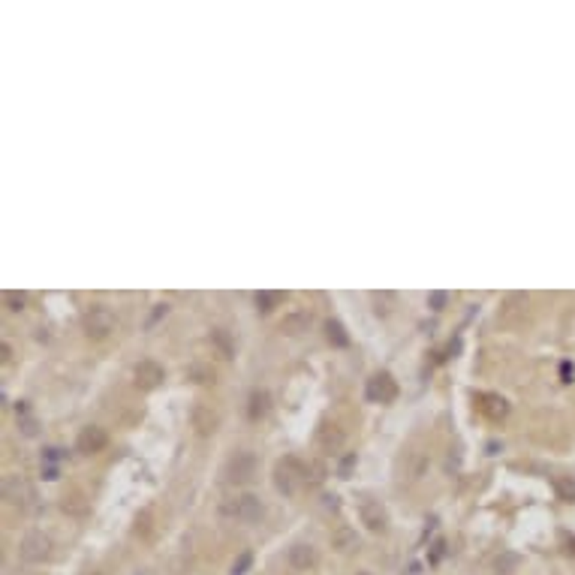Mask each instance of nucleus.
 Listing matches in <instances>:
<instances>
[{"label": "nucleus", "instance_id": "obj_20", "mask_svg": "<svg viewBox=\"0 0 575 575\" xmlns=\"http://www.w3.org/2000/svg\"><path fill=\"white\" fill-rule=\"evenodd\" d=\"M211 341H214L217 350H220L223 359H232V355H235V341H232V334L226 332V328H214V332H211Z\"/></svg>", "mask_w": 575, "mask_h": 575}, {"label": "nucleus", "instance_id": "obj_24", "mask_svg": "<svg viewBox=\"0 0 575 575\" xmlns=\"http://www.w3.org/2000/svg\"><path fill=\"white\" fill-rule=\"evenodd\" d=\"M280 301V292H257V310L259 314H271Z\"/></svg>", "mask_w": 575, "mask_h": 575}, {"label": "nucleus", "instance_id": "obj_22", "mask_svg": "<svg viewBox=\"0 0 575 575\" xmlns=\"http://www.w3.org/2000/svg\"><path fill=\"white\" fill-rule=\"evenodd\" d=\"M60 509L67 515H85L88 512V500L81 497V494H63V500H60Z\"/></svg>", "mask_w": 575, "mask_h": 575}, {"label": "nucleus", "instance_id": "obj_7", "mask_svg": "<svg viewBox=\"0 0 575 575\" xmlns=\"http://www.w3.org/2000/svg\"><path fill=\"white\" fill-rule=\"evenodd\" d=\"M359 515H362V524L368 527L371 533H386L389 531V512H386V506L380 503V500H362V506H359Z\"/></svg>", "mask_w": 575, "mask_h": 575}, {"label": "nucleus", "instance_id": "obj_27", "mask_svg": "<svg viewBox=\"0 0 575 575\" xmlns=\"http://www.w3.org/2000/svg\"><path fill=\"white\" fill-rule=\"evenodd\" d=\"M3 301H6V307L13 310V314H18V310H24V305H27L24 292H6V295H3Z\"/></svg>", "mask_w": 575, "mask_h": 575}, {"label": "nucleus", "instance_id": "obj_16", "mask_svg": "<svg viewBox=\"0 0 575 575\" xmlns=\"http://www.w3.org/2000/svg\"><path fill=\"white\" fill-rule=\"evenodd\" d=\"M482 413H485L488 419H503L509 413V404H506V398H500V395H485L482 398Z\"/></svg>", "mask_w": 575, "mask_h": 575}, {"label": "nucleus", "instance_id": "obj_18", "mask_svg": "<svg viewBox=\"0 0 575 575\" xmlns=\"http://www.w3.org/2000/svg\"><path fill=\"white\" fill-rule=\"evenodd\" d=\"M518 567H521V558L515 551H500L494 558V572L497 575H512Z\"/></svg>", "mask_w": 575, "mask_h": 575}, {"label": "nucleus", "instance_id": "obj_17", "mask_svg": "<svg viewBox=\"0 0 575 575\" xmlns=\"http://www.w3.org/2000/svg\"><path fill=\"white\" fill-rule=\"evenodd\" d=\"M325 337L332 346H337V350H346V346H350V334H346V328L337 323V319H328L325 323Z\"/></svg>", "mask_w": 575, "mask_h": 575}, {"label": "nucleus", "instance_id": "obj_30", "mask_svg": "<svg viewBox=\"0 0 575 575\" xmlns=\"http://www.w3.org/2000/svg\"><path fill=\"white\" fill-rule=\"evenodd\" d=\"M190 373H193V380H196V382H214V371H208V368H199V364H196V368L190 371Z\"/></svg>", "mask_w": 575, "mask_h": 575}, {"label": "nucleus", "instance_id": "obj_9", "mask_svg": "<svg viewBox=\"0 0 575 575\" xmlns=\"http://www.w3.org/2000/svg\"><path fill=\"white\" fill-rule=\"evenodd\" d=\"M286 560H289V567H292V569L307 572V569H314L316 563H319V551H316L310 542H295V545L289 549Z\"/></svg>", "mask_w": 575, "mask_h": 575}, {"label": "nucleus", "instance_id": "obj_11", "mask_svg": "<svg viewBox=\"0 0 575 575\" xmlns=\"http://www.w3.org/2000/svg\"><path fill=\"white\" fill-rule=\"evenodd\" d=\"M343 440H346V434H343V428H341V425H334V422H323V425H319L316 443H319V449H323V452H328V455L341 452Z\"/></svg>", "mask_w": 575, "mask_h": 575}, {"label": "nucleus", "instance_id": "obj_34", "mask_svg": "<svg viewBox=\"0 0 575 575\" xmlns=\"http://www.w3.org/2000/svg\"><path fill=\"white\" fill-rule=\"evenodd\" d=\"M45 458H49V461H60L63 455H60V449H49V452H45Z\"/></svg>", "mask_w": 575, "mask_h": 575}, {"label": "nucleus", "instance_id": "obj_6", "mask_svg": "<svg viewBox=\"0 0 575 575\" xmlns=\"http://www.w3.org/2000/svg\"><path fill=\"white\" fill-rule=\"evenodd\" d=\"M364 395H368L371 404H391L398 398V380L389 371L373 373L368 380V386H364Z\"/></svg>", "mask_w": 575, "mask_h": 575}, {"label": "nucleus", "instance_id": "obj_3", "mask_svg": "<svg viewBox=\"0 0 575 575\" xmlns=\"http://www.w3.org/2000/svg\"><path fill=\"white\" fill-rule=\"evenodd\" d=\"M257 467H259L257 455L241 449V452L229 455V461L223 464V482H229V485H248V482L257 476Z\"/></svg>", "mask_w": 575, "mask_h": 575}, {"label": "nucleus", "instance_id": "obj_5", "mask_svg": "<svg viewBox=\"0 0 575 575\" xmlns=\"http://www.w3.org/2000/svg\"><path fill=\"white\" fill-rule=\"evenodd\" d=\"M18 554H22L24 563H45L51 558V536L42 531L24 533L22 542H18Z\"/></svg>", "mask_w": 575, "mask_h": 575}, {"label": "nucleus", "instance_id": "obj_10", "mask_svg": "<svg viewBox=\"0 0 575 575\" xmlns=\"http://www.w3.org/2000/svg\"><path fill=\"white\" fill-rule=\"evenodd\" d=\"M133 377H136V386L139 389H145V391H154L163 382V368L157 362H151V359H145V362H139L136 364V371H133Z\"/></svg>", "mask_w": 575, "mask_h": 575}, {"label": "nucleus", "instance_id": "obj_19", "mask_svg": "<svg viewBox=\"0 0 575 575\" xmlns=\"http://www.w3.org/2000/svg\"><path fill=\"white\" fill-rule=\"evenodd\" d=\"M268 413V395L266 391H250V400H248V416L253 419V422H257V419H262Z\"/></svg>", "mask_w": 575, "mask_h": 575}, {"label": "nucleus", "instance_id": "obj_21", "mask_svg": "<svg viewBox=\"0 0 575 575\" xmlns=\"http://www.w3.org/2000/svg\"><path fill=\"white\" fill-rule=\"evenodd\" d=\"M371 301H373V310H377L380 316H389L391 310H395V292H373L371 295Z\"/></svg>", "mask_w": 575, "mask_h": 575}, {"label": "nucleus", "instance_id": "obj_26", "mask_svg": "<svg viewBox=\"0 0 575 575\" xmlns=\"http://www.w3.org/2000/svg\"><path fill=\"white\" fill-rule=\"evenodd\" d=\"M133 531H136V536H148L151 533V512H148V509H142V512L136 515V527H133Z\"/></svg>", "mask_w": 575, "mask_h": 575}, {"label": "nucleus", "instance_id": "obj_29", "mask_svg": "<svg viewBox=\"0 0 575 575\" xmlns=\"http://www.w3.org/2000/svg\"><path fill=\"white\" fill-rule=\"evenodd\" d=\"M18 428H22V434H24V437H36V431H40V425H36V419H33V416H22Z\"/></svg>", "mask_w": 575, "mask_h": 575}, {"label": "nucleus", "instance_id": "obj_23", "mask_svg": "<svg viewBox=\"0 0 575 575\" xmlns=\"http://www.w3.org/2000/svg\"><path fill=\"white\" fill-rule=\"evenodd\" d=\"M554 491H558V497L560 500H575V479L572 476H558L554 479Z\"/></svg>", "mask_w": 575, "mask_h": 575}, {"label": "nucleus", "instance_id": "obj_14", "mask_svg": "<svg viewBox=\"0 0 575 575\" xmlns=\"http://www.w3.org/2000/svg\"><path fill=\"white\" fill-rule=\"evenodd\" d=\"M193 428H196V434H214L217 431V413L208 404H196L193 407Z\"/></svg>", "mask_w": 575, "mask_h": 575}, {"label": "nucleus", "instance_id": "obj_4", "mask_svg": "<svg viewBox=\"0 0 575 575\" xmlns=\"http://www.w3.org/2000/svg\"><path fill=\"white\" fill-rule=\"evenodd\" d=\"M81 328H85V334L90 341H103L115 332V314L103 305H94L85 310V316H81Z\"/></svg>", "mask_w": 575, "mask_h": 575}, {"label": "nucleus", "instance_id": "obj_13", "mask_svg": "<svg viewBox=\"0 0 575 575\" xmlns=\"http://www.w3.org/2000/svg\"><path fill=\"white\" fill-rule=\"evenodd\" d=\"M310 323H314V316H310V310L305 307H295V310H289V314L280 319V332H284L286 337H298V334H305Z\"/></svg>", "mask_w": 575, "mask_h": 575}, {"label": "nucleus", "instance_id": "obj_2", "mask_svg": "<svg viewBox=\"0 0 575 575\" xmlns=\"http://www.w3.org/2000/svg\"><path fill=\"white\" fill-rule=\"evenodd\" d=\"M220 515L223 518H235V521H244V524H253L266 515V506H262L259 494H241V497H232V500H223L220 503Z\"/></svg>", "mask_w": 575, "mask_h": 575}, {"label": "nucleus", "instance_id": "obj_32", "mask_svg": "<svg viewBox=\"0 0 575 575\" xmlns=\"http://www.w3.org/2000/svg\"><path fill=\"white\" fill-rule=\"evenodd\" d=\"M166 314H169V305H157V307H154V314H151V319H148V328H151L154 323H157V319L166 316Z\"/></svg>", "mask_w": 575, "mask_h": 575}, {"label": "nucleus", "instance_id": "obj_8", "mask_svg": "<svg viewBox=\"0 0 575 575\" xmlns=\"http://www.w3.org/2000/svg\"><path fill=\"white\" fill-rule=\"evenodd\" d=\"M106 443H108L106 428L88 425V428H81L79 437H76V452H81V455H97V452L106 449Z\"/></svg>", "mask_w": 575, "mask_h": 575}, {"label": "nucleus", "instance_id": "obj_25", "mask_svg": "<svg viewBox=\"0 0 575 575\" xmlns=\"http://www.w3.org/2000/svg\"><path fill=\"white\" fill-rule=\"evenodd\" d=\"M250 563H253V554H250V551H241L238 558H235V563H232L229 575H244V572L250 569Z\"/></svg>", "mask_w": 575, "mask_h": 575}, {"label": "nucleus", "instance_id": "obj_1", "mask_svg": "<svg viewBox=\"0 0 575 575\" xmlns=\"http://www.w3.org/2000/svg\"><path fill=\"white\" fill-rule=\"evenodd\" d=\"M301 482H307V464L298 461L295 455H286L284 461H277L275 467V488L280 494L292 497L301 488Z\"/></svg>", "mask_w": 575, "mask_h": 575}, {"label": "nucleus", "instance_id": "obj_12", "mask_svg": "<svg viewBox=\"0 0 575 575\" xmlns=\"http://www.w3.org/2000/svg\"><path fill=\"white\" fill-rule=\"evenodd\" d=\"M3 500H6V503L24 506L27 500H31V485H27L18 473H6V476H3Z\"/></svg>", "mask_w": 575, "mask_h": 575}, {"label": "nucleus", "instance_id": "obj_35", "mask_svg": "<svg viewBox=\"0 0 575 575\" xmlns=\"http://www.w3.org/2000/svg\"><path fill=\"white\" fill-rule=\"evenodd\" d=\"M81 575H106V572H99V569H88V572H81Z\"/></svg>", "mask_w": 575, "mask_h": 575}, {"label": "nucleus", "instance_id": "obj_28", "mask_svg": "<svg viewBox=\"0 0 575 575\" xmlns=\"http://www.w3.org/2000/svg\"><path fill=\"white\" fill-rule=\"evenodd\" d=\"M353 467H355V452H350V455H343V458H341V467H337V476H341V479H350Z\"/></svg>", "mask_w": 575, "mask_h": 575}, {"label": "nucleus", "instance_id": "obj_15", "mask_svg": "<svg viewBox=\"0 0 575 575\" xmlns=\"http://www.w3.org/2000/svg\"><path fill=\"white\" fill-rule=\"evenodd\" d=\"M332 549H334L337 554L359 551V536H355L353 527H337V531L332 533Z\"/></svg>", "mask_w": 575, "mask_h": 575}, {"label": "nucleus", "instance_id": "obj_31", "mask_svg": "<svg viewBox=\"0 0 575 575\" xmlns=\"http://www.w3.org/2000/svg\"><path fill=\"white\" fill-rule=\"evenodd\" d=\"M446 301H449V295H446V292H431V307H434V310H443Z\"/></svg>", "mask_w": 575, "mask_h": 575}, {"label": "nucleus", "instance_id": "obj_36", "mask_svg": "<svg viewBox=\"0 0 575 575\" xmlns=\"http://www.w3.org/2000/svg\"><path fill=\"white\" fill-rule=\"evenodd\" d=\"M359 575H371V572H359Z\"/></svg>", "mask_w": 575, "mask_h": 575}, {"label": "nucleus", "instance_id": "obj_33", "mask_svg": "<svg viewBox=\"0 0 575 575\" xmlns=\"http://www.w3.org/2000/svg\"><path fill=\"white\" fill-rule=\"evenodd\" d=\"M572 373H575V371L569 368V364H560V377H563V382H572Z\"/></svg>", "mask_w": 575, "mask_h": 575}]
</instances>
